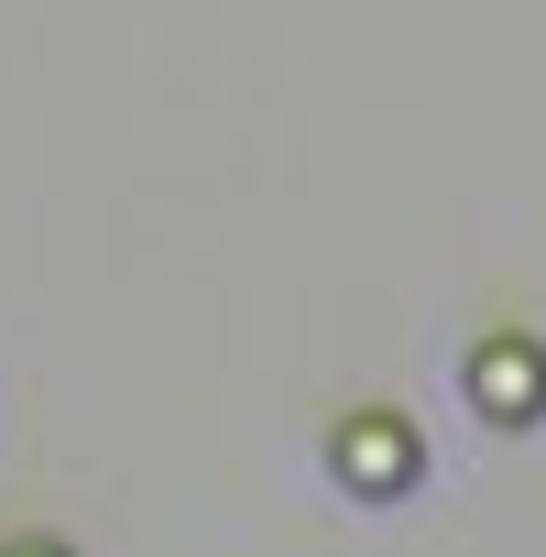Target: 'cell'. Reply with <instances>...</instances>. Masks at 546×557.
Instances as JSON below:
<instances>
[{"mask_svg": "<svg viewBox=\"0 0 546 557\" xmlns=\"http://www.w3.org/2000/svg\"><path fill=\"white\" fill-rule=\"evenodd\" d=\"M470 394H481L492 416H546V361H535L524 339H492V350L470 361Z\"/></svg>", "mask_w": 546, "mask_h": 557, "instance_id": "1", "label": "cell"}, {"mask_svg": "<svg viewBox=\"0 0 546 557\" xmlns=\"http://www.w3.org/2000/svg\"><path fill=\"white\" fill-rule=\"evenodd\" d=\"M339 459H350L361 492H405V481H415V437H405V426H350Z\"/></svg>", "mask_w": 546, "mask_h": 557, "instance_id": "2", "label": "cell"}]
</instances>
